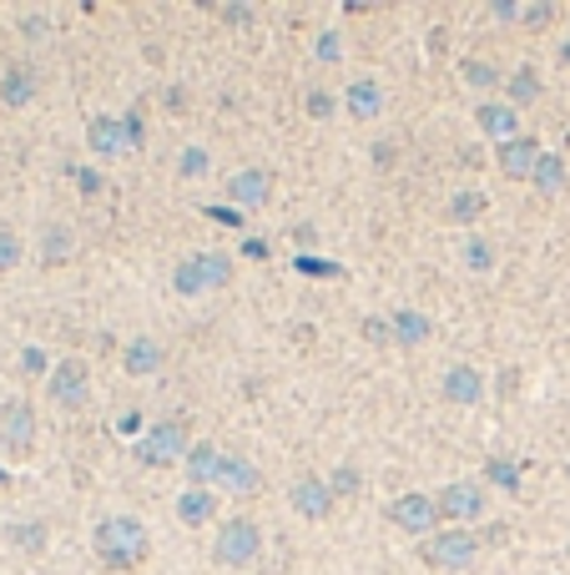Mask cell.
Segmentation results:
<instances>
[{"label":"cell","instance_id":"cell-36","mask_svg":"<svg viewBox=\"0 0 570 575\" xmlns=\"http://www.w3.org/2000/svg\"><path fill=\"white\" fill-rule=\"evenodd\" d=\"M329 484H333V495H354V490H358V470H354V465H344Z\"/></svg>","mask_w":570,"mask_h":575},{"label":"cell","instance_id":"cell-33","mask_svg":"<svg viewBox=\"0 0 570 575\" xmlns=\"http://www.w3.org/2000/svg\"><path fill=\"white\" fill-rule=\"evenodd\" d=\"M67 248H71V233L56 223L51 233H46V262H61V258H67Z\"/></svg>","mask_w":570,"mask_h":575},{"label":"cell","instance_id":"cell-29","mask_svg":"<svg viewBox=\"0 0 570 575\" xmlns=\"http://www.w3.org/2000/svg\"><path fill=\"white\" fill-rule=\"evenodd\" d=\"M464 81H470V86H485V92H490V86H504V77L490 61H464Z\"/></svg>","mask_w":570,"mask_h":575},{"label":"cell","instance_id":"cell-8","mask_svg":"<svg viewBox=\"0 0 570 575\" xmlns=\"http://www.w3.org/2000/svg\"><path fill=\"white\" fill-rule=\"evenodd\" d=\"M389 520L404 530V536H429L439 525V505H435V495H399L394 505H389Z\"/></svg>","mask_w":570,"mask_h":575},{"label":"cell","instance_id":"cell-34","mask_svg":"<svg viewBox=\"0 0 570 575\" xmlns=\"http://www.w3.org/2000/svg\"><path fill=\"white\" fill-rule=\"evenodd\" d=\"M304 112H308V117H323V121H329V117H333V96H329V92H308V96H304Z\"/></svg>","mask_w":570,"mask_h":575},{"label":"cell","instance_id":"cell-10","mask_svg":"<svg viewBox=\"0 0 570 575\" xmlns=\"http://www.w3.org/2000/svg\"><path fill=\"white\" fill-rule=\"evenodd\" d=\"M288 500L304 520H323V515L333 511V484L323 480V474H298V480L288 484Z\"/></svg>","mask_w":570,"mask_h":575},{"label":"cell","instance_id":"cell-44","mask_svg":"<svg viewBox=\"0 0 570 575\" xmlns=\"http://www.w3.org/2000/svg\"><path fill=\"white\" fill-rule=\"evenodd\" d=\"M566 561H570V540H566Z\"/></svg>","mask_w":570,"mask_h":575},{"label":"cell","instance_id":"cell-43","mask_svg":"<svg viewBox=\"0 0 570 575\" xmlns=\"http://www.w3.org/2000/svg\"><path fill=\"white\" fill-rule=\"evenodd\" d=\"M560 66H570V36L560 40Z\"/></svg>","mask_w":570,"mask_h":575},{"label":"cell","instance_id":"cell-23","mask_svg":"<svg viewBox=\"0 0 570 575\" xmlns=\"http://www.w3.org/2000/svg\"><path fill=\"white\" fill-rule=\"evenodd\" d=\"M217 515V495L213 490H187L182 500H177V520L182 525H207Z\"/></svg>","mask_w":570,"mask_h":575},{"label":"cell","instance_id":"cell-39","mask_svg":"<svg viewBox=\"0 0 570 575\" xmlns=\"http://www.w3.org/2000/svg\"><path fill=\"white\" fill-rule=\"evenodd\" d=\"M46 26H51L46 15H26V21H21V31H26L31 40H40V36H46Z\"/></svg>","mask_w":570,"mask_h":575},{"label":"cell","instance_id":"cell-19","mask_svg":"<svg viewBox=\"0 0 570 575\" xmlns=\"http://www.w3.org/2000/svg\"><path fill=\"white\" fill-rule=\"evenodd\" d=\"M389 328H394V343H399V349H419V343L435 333V324H429L419 308H399V314L389 318Z\"/></svg>","mask_w":570,"mask_h":575},{"label":"cell","instance_id":"cell-38","mask_svg":"<svg viewBox=\"0 0 570 575\" xmlns=\"http://www.w3.org/2000/svg\"><path fill=\"white\" fill-rule=\"evenodd\" d=\"M217 15H223V21H233V26H248L258 11H252V5H217Z\"/></svg>","mask_w":570,"mask_h":575},{"label":"cell","instance_id":"cell-9","mask_svg":"<svg viewBox=\"0 0 570 575\" xmlns=\"http://www.w3.org/2000/svg\"><path fill=\"white\" fill-rule=\"evenodd\" d=\"M435 505H439V520H479L485 515V490L475 480H454L435 495Z\"/></svg>","mask_w":570,"mask_h":575},{"label":"cell","instance_id":"cell-12","mask_svg":"<svg viewBox=\"0 0 570 575\" xmlns=\"http://www.w3.org/2000/svg\"><path fill=\"white\" fill-rule=\"evenodd\" d=\"M541 142L535 137H515V142H500V172L515 177V183H531L535 177V162H541Z\"/></svg>","mask_w":570,"mask_h":575},{"label":"cell","instance_id":"cell-30","mask_svg":"<svg viewBox=\"0 0 570 575\" xmlns=\"http://www.w3.org/2000/svg\"><path fill=\"white\" fill-rule=\"evenodd\" d=\"M11 268H21V237H15V227H0V273H11Z\"/></svg>","mask_w":570,"mask_h":575},{"label":"cell","instance_id":"cell-32","mask_svg":"<svg viewBox=\"0 0 570 575\" xmlns=\"http://www.w3.org/2000/svg\"><path fill=\"white\" fill-rule=\"evenodd\" d=\"M293 268H298L304 278H344V268H339V262H329V258H298Z\"/></svg>","mask_w":570,"mask_h":575},{"label":"cell","instance_id":"cell-40","mask_svg":"<svg viewBox=\"0 0 570 575\" xmlns=\"http://www.w3.org/2000/svg\"><path fill=\"white\" fill-rule=\"evenodd\" d=\"M490 15H495V21H520V5H510V0H495Z\"/></svg>","mask_w":570,"mask_h":575},{"label":"cell","instance_id":"cell-24","mask_svg":"<svg viewBox=\"0 0 570 575\" xmlns=\"http://www.w3.org/2000/svg\"><path fill=\"white\" fill-rule=\"evenodd\" d=\"M504 86H510V106H515V112L520 106H531V102H541V92H545L541 77H535V66H520L515 77H504Z\"/></svg>","mask_w":570,"mask_h":575},{"label":"cell","instance_id":"cell-46","mask_svg":"<svg viewBox=\"0 0 570 575\" xmlns=\"http://www.w3.org/2000/svg\"><path fill=\"white\" fill-rule=\"evenodd\" d=\"M566 480H570V465H566Z\"/></svg>","mask_w":570,"mask_h":575},{"label":"cell","instance_id":"cell-28","mask_svg":"<svg viewBox=\"0 0 570 575\" xmlns=\"http://www.w3.org/2000/svg\"><path fill=\"white\" fill-rule=\"evenodd\" d=\"M11 540L21 550H26V555H36V550H46V525H11Z\"/></svg>","mask_w":570,"mask_h":575},{"label":"cell","instance_id":"cell-25","mask_svg":"<svg viewBox=\"0 0 570 575\" xmlns=\"http://www.w3.org/2000/svg\"><path fill=\"white\" fill-rule=\"evenodd\" d=\"M531 187H541V192H560V187H566V157H556V152H545V157L535 162Z\"/></svg>","mask_w":570,"mask_h":575},{"label":"cell","instance_id":"cell-2","mask_svg":"<svg viewBox=\"0 0 570 575\" xmlns=\"http://www.w3.org/2000/svg\"><path fill=\"white\" fill-rule=\"evenodd\" d=\"M258 550H263V530L258 520L248 515H233V520L217 525V540H213V561L227 565V571H242V565L258 561Z\"/></svg>","mask_w":570,"mask_h":575},{"label":"cell","instance_id":"cell-45","mask_svg":"<svg viewBox=\"0 0 570 575\" xmlns=\"http://www.w3.org/2000/svg\"><path fill=\"white\" fill-rule=\"evenodd\" d=\"M566 146H570V131H566Z\"/></svg>","mask_w":570,"mask_h":575},{"label":"cell","instance_id":"cell-16","mask_svg":"<svg viewBox=\"0 0 570 575\" xmlns=\"http://www.w3.org/2000/svg\"><path fill=\"white\" fill-rule=\"evenodd\" d=\"M36 96H40V77L31 71V66H11V71L0 77V102L15 106V112H21V106H31Z\"/></svg>","mask_w":570,"mask_h":575},{"label":"cell","instance_id":"cell-22","mask_svg":"<svg viewBox=\"0 0 570 575\" xmlns=\"http://www.w3.org/2000/svg\"><path fill=\"white\" fill-rule=\"evenodd\" d=\"M344 102H348V112H354L358 121H373L379 112H384V92H379V81H354L344 92Z\"/></svg>","mask_w":570,"mask_h":575},{"label":"cell","instance_id":"cell-41","mask_svg":"<svg viewBox=\"0 0 570 575\" xmlns=\"http://www.w3.org/2000/svg\"><path fill=\"white\" fill-rule=\"evenodd\" d=\"M76 183H81V192H102V177H96V172H76Z\"/></svg>","mask_w":570,"mask_h":575},{"label":"cell","instance_id":"cell-13","mask_svg":"<svg viewBox=\"0 0 570 575\" xmlns=\"http://www.w3.org/2000/svg\"><path fill=\"white\" fill-rule=\"evenodd\" d=\"M439 394H444L450 404H479V399H485V374L470 364H454V368H444Z\"/></svg>","mask_w":570,"mask_h":575},{"label":"cell","instance_id":"cell-1","mask_svg":"<svg viewBox=\"0 0 570 575\" xmlns=\"http://www.w3.org/2000/svg\"><path fill=\"white\" fill-rule=\"evenodd\" d=\"M92 550L107 571H136L152 555V536H146V525L136 515H107V520L96 525Z\"/></svg>","mask_w":570,"mask_h":575},{"label":"cell","instance_id":"cell-14","mask_svg":"<svg viewBox=\"0 0 570 575\" xmlns=\"http://www.w3.org/2000/svg\"><path fill=\"white\" fill-rule=\"evenodd\" d=\"M86 146H92L96 157H121V152H132L127 127H121L117 117H92L86 121Z\"/></svg>","mask_w":570,"mask_h":575},{"label":"cell","instance_id":"cell-42","mask_svg":"<svg viewBox=\"0 0 570 575\" xmlns=\"http://www.w3.org/2000/svg\"><path fill=\"white\" fill-rule=\"evenodd\" d=\"M319 56H329V61H333V56H339V36H323L319 40Z\"/></svg>","mask_w":570,"mask_h":575},{"label":"cell","instance_id":"cell-37","mask_svg":"<svg viewBox=\"0 0 570 575\" xmlns=\"http://www.w3.org/2000/svg\"><path fill=\"white\" fill-rule=\"evenodd\" d=\"M364 339L369 343H394V328H389L384 318H369V324H364Z\"/></svg>","mask_w":570,"mask_h":575},{"label":"cell","instance_id":"cell-4","mask_svg":"<svg viewBox=\"0 0 570 575\" xmlns=\"http://www.w3.org/2000/svg\"><path fill=\"white\" fill-rule=\"evenodd\" d=\"M173 459H187V424L182 419H162V424L146 430L142 445H136V465L142 470H162Z\"/></svg>","mask_w":570,"mask_h":575},{"label":"cell","instance_id":"cell-3","mask_svg":"<svg viewBox=\"0 0 570 575\" xmlns=\"http://www.w3.org/2000/svg\"><path fill=\"white\" fill-rule=\"evenodd\" d=\"M173 283H177V293H187V298L217 293V288L233 283V258H227V253H198V258H187L182 268H177Z\"/></svg>","mask_w":570,"mask_h":575},{"label":"cell","instance_id":"cell-5","mask_svg":"<svg viewBox=\"0 0 570 575\" xmlns=\"http://www.w3.org/2000/svg\"><path fill=\"white\" fill-rule=\"evenodd\" d=\"M0 449L11 459H26L36 449V409L26 399H5L0 404Z\"/></svg>","mask_w":570,"mask_h":575},{"label":"cell","instance_id":"cell-20","mask_svg":"<svg viewBox=\"0 0 570 575\" xmlns=\"http://www.w3.org/2000/svg\"><path fill=\"white\" fill-rule=\"evenodd\" d=\"M217 470H223V455H217L207 439L187 449V480H192V490H207V484L217 480Z\"/></svg>","mask_w":570,"mask_h":575},{"label":"cell","instance_id":"cell-27","mask_svg":"<svg viewBox=\"0 0 570 575\" xmlns=\"http://www.w3.org/2000/svg\"><path fill=\"white\" fill-rule=\"evenodd\" d=\"M464 262H470V273H490V268H495V248L485 243V237H470V243H464Z\"/></svg>","mask_w":570,"mask_h":575},{"label":"cell","instance_id":"cell-26","mask_svg":"<svg viewBox=\"0 0 570 575\" xmlns=\"http://www.w3.org/2000/svg\"><path fill=\"white\" fill-rule=\"evenodd\" d=\"M556 21V5L550 0H531V5H520V26L525 31H545Z\"/></svg>","mask_w":570,"mask_h":575},{"label":"cell","instance_id":"cell-31","mask_svg":"<svg viewBox=\"0 0 570 575\" xmlns=\"http://www.w3.org/2000/svg\"><path fill=\"white\" fill-rule=\"evenodd\" d=\"M485 474H490L500 490H510V495L520 490V474H515V465H510V459H490V465H485Z\"/></svg>","mask_w":570,"mask_h":575},{"label":"cell","instance_id":"cell-15","mask_svg":"<svg viewBox=\"0 0 570 575\" xmlns=\"http://www.w3.org/2000/svg\"><path fill=\"white\" fill-rule=\"evenodd\" d=\"M475 127L485 131V137L515 142V137H520V112L510 102H485V106H475Z\"/></svg>","mask_w":570,"mask_h":575},{"label":"cell","instance_id":"cell-11","mask_svg":"<svg viewBox=\"0 0 570 575\" xmlns=\"http://www.w3.org/2000/svg\"><path fill=\"white\" fill-rule=\"evenodd\" d=\"M227 197H233L242 212H258V208H268V197H273V177H268L263 167H242L227 177Z\"/></svg>","mask_w":570,"mask_h":575},{"label":"cell","instance_id":"cell-35","mask_svg":"<svg viewBox=\"0 0 570 575\" xmlns=\"http://www.w3.org/2000/svg\"><path fill=\"white\" fill-rule=\"evenodd\" d=\"M207 172V152L202 146H187L182 152V177H202Z\"/></svg>","mask_w":570,"mask_h":575},{"label":"cell","instance_id":"cell-6","mask_svg":"<svg viewBox=\"0 0 570 575\" xmlns=\"http://www.w3.org/2000/svg\"><path fill=\"white\" fill-rule=\"evenodd\" d=\"M419 555H425V565H435V571H464V565H475V555H479V536H470V530H444V536H429L425 545H419Z\"/></svg>","mask_w":570,"mask_h":575},{"label":"cell","instance_id":"cell-18","mask_svg":"<svg viewBox=\"0 0 570 575\" xmlns=\"http://www.w3.org/2000/svg\"><path fill=\"white\" fill-rule=\"evenodd\" d=\"M162 359H167V353H162L157 339H132L127 349H121V368H127L132 379H146V374H157Z\"/></svg>","mask_w":570,"mask_h":575},{"label":"cell","instance_id":"cell-21","mask_svg":"<svg viewBox=\"0 0 570 575\" xmlns=\"http://www.w3.org/2000/svg\"><path fill=\"white\" fill-rule=\"evenodd\" d=\"M485 208H490V197H485V187H464V192L450 197V223L454 227H475L479 218H485Z\"/></svg>","mask_w":570,"mask_h":575},{"label":"cell","instance_id":"cell-17","mask_svg":"<svg viewBox=\"0 0 570 575\" xmlns=\"http://www.w3.org/2000/svg\"><path fill=\"white\" fill-rule=\"evenodd\" d=\"M217 480L233 490V495H258L263 490V474H258V465L242 455H223V470H217Z\"/></svg>","mask_w":570,"mask_h":575},{"label":"cell","instance_id":"cell-7","mask_svg":"<svg viewBox=\"0 0 570 575\" xmlns=\"http://www.w3.org/2000/svg\"><path fill=\"white\" fill-rule=\"evenodd\" d=\"M86 399H92V368H86V359H61L51 374V404L81 409Z\"/></svg>","mask_w":570,"mask_h":575}]
</instances>
